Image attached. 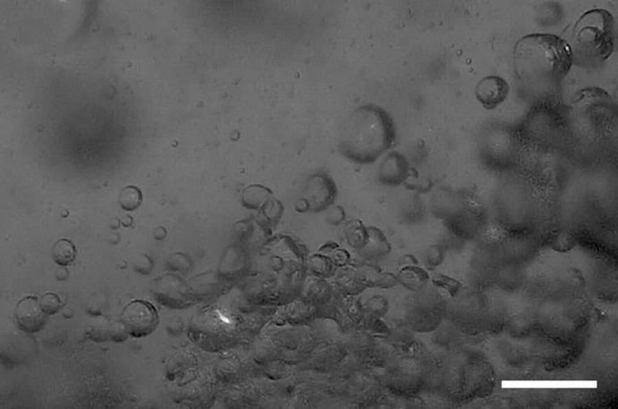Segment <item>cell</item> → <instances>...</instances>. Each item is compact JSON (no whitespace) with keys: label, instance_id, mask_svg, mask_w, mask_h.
Masks as SVG:
<instances>
[{"label":"cell","instance_id":"f546056e","mask_svg":"<svg viewBox=\"0 0 618 409\" xmlns=\"http://www.w3.org/2000/svg\"><path fill=\"white\" fill-rule=\"evenodd\" d=\"M133 266L139 274L147 275L152 272L153 262L147 256H140L135 258Z\"/></svg>","mask_w":618,"mask_h":409},{"label":"cell","instance_id":"2e32d148","mask_svg":"<svg viewBox=\"0 0 618 409\" xmlns=\"http://www.w3.org/2000/svg\"><path fill=\"white\" fill-rule=\"evenodd\" d=\"M397 278L398 283L414 292L424 289L430 280L428 272L415 265L404 266L399 272Z\"/></svg>","mask_w":618,"mask_h":409},{"label":"cell","instance_id":"44dd1931","mask_svg":"<svg viewBox=\"0 0 618 409\" xmlns=\"http://www.w3.org/2000/svg\"><path fill=\"white\" fill-rule=\"evenodd\" d=\"M310 268L318 278L329 276L333 272V262L328 257L315 256L309 261Z\"/></svg>","mask_w":618,"mask_h":409},{"label":"cell","instance_id":"7c38bea8","mask_svg":"<svg viewBox=\"0 0 618 409\" xmlns=\"http://www.w3.org/2000/svg\"><path fill=\"white\" fill-rule=\"evenodd\" d=\"M368 241L365 247L359 251L360 254L369 261L382 259L391 252V245L379 229L375 227H368Z\"/></svg>","mask_w":618,"mask_h":409},{"label":"cell","instance_id":"cb8c5ba5","mask_svg":"<svg viewBox=\"0 0 618 409\" xmlns=\"http://www.w3.org/2000/svg\"><path fill=\"white\" fill-rule=\"evenodd\" d=\"M434 285L441 287L446 290L452 296H455L459 293L461 285L459 281L454 278L446 276V275L439 274L433 278Z\"/></svg>","mask_w":618,"mask_h":409},{"label":"cell","instance_id":"5bb4252c","mask_svg":"<svg viewBox=\"0 0 618 409\" xmlns=\"http://www.w3.org/2000/svg\"><path fill=\"white\" fill-rule=\"evenodd\" d=\"M244 375V364L235 355L224 357L216 364V377L226 384H235V382L241 381Z\"/></svg>","mask_w":618,"mask_h":409},{"label":"cell","instance_id":"484cf974","mask_svg":"<svg viewBox=\"0 0 618 409\" xmlns=\"http://www.w3.org/2000/svg\"><path fill=\"white\" fill-rule=\"evenodd\" d=\"M277 349L271 343H260L256 349V360L259 364L274 360V355H277Z\"/></svg>","mask_w":618,"mask_h":409},{"label":"cell","instance_id":"7402d4cb","mask_svg":"<svg viewBox=\"0 0 618 409\" xmlns=\"http://www.w3.org/2000/svg\"><path fill=\"white\" fill-rule=\"evenodd\" d=\"M39 304L41 309L48 316L57 314L62 307V303L58 296L50 292L41 296Z\"/></svg>","mask_w":618,"mask_h":409},{"label":"cell","instance_id":"4dcf8cb0","mask_svg":"<svg viewBox=\"0 0 618 409\" xmlns=\"http://www.w3.org/2000/svg\"><path fill=\"white\" fill-rule=\"evenodd\" d=\"M182 324L179 322H173L167 326V330L171 335H179L182 331Z\"/></svg>","mask_w":618,"mask_h":409},{"label":"cell","instance_id":"6da1fadb","mask_svg":"<svg viewBox=\"0 0 618 409\" xmlns=\"http://www.w3.org/2000/svg\"><path fill=\"white\" fill-rule=\"evenodd\" d=\"M516 75L529 91L548 93L558 87L573 65L569 43L555 34L526 35L514 48Z\"/></svg>","mask_w":618,"mask_h":409},{"label":"cell","instance_id":"1f68e13d","mask_svg":"<svg viewBox=\"0 0 618 409\" xmlns=\"http://www.w3.org/2000/svg\"><path fill=\"white\" fill-rule=\"evenodd\" d=\"M166 230H165L164 228L159 227L155 230V232H153V236H155L156 239L162 240L166 236Z\"/></svg>","mask_w":618,"mask_h":409},{"label":"cell","instance_id":"f1b7e54d","mask_svg":"<svg viewBox=\"0 0 618 409\" xmlns=\"http://www.w3.org/2000/svg\"><path fill=\"white\" fill-rule=\"evenodd\" d=\"M87 336L89 339L96 342H106L111 340L109 338V329L102 327H96V326H90L87 328Z\"/></svg>","mask_w":618,"mask_h":409},{"label":"cell","instance_id":"52a82bcc","mask_svg":"<svg viewBox=\"0 0 618 409\" xmlns=\"http://www.w3.org/2000/svg\"><path fill=\"white\" fill-rule=\"evenodd\" d=\"M153 294L159 304L173 309H183L195 303L188 284L175 275H165L153 283Z\"/></svg>","mask_w":618,"mask_h":409},{"label":"cell","instance_id":"e0dca14e","mask_svg":"<svg viewBox=\"0 0 618 409\" xmlns=\"http://www.w3.org/2000/svg\"><path fill=\"white\" fill-rule=\"evenodd\" d=\"M330 287L319 278L309 280L303 290L302 300L312 305L327 302L330 298Z\"/></svg>","mask_w":618,"mask_h":409},{"label":"cell","instance_id":"ac0fdd59","mask_svg":"<svg viewBox=\"0 0 618 409\" xmlns=\"http://www.w3.org/2000/svg\"><path fill=\"white\" fill-rule=\"evenodd\" d=\"M52 254L53 261L59 266H69L75 262L78 251L75 245L69 239L58 240L53 245Z\"/></svg>","mask_w":618,"mask_h":409},{"label":"cell","instance_id":"ffe728a7","mask_svg":"<svg viewBox=\"0 0 618 409\" xmlns=\"http://www.w3.org/2000/svg\"><path fill=\"white\" fill-rule=\"evenodd\" d=\"M143 195L137 186H129L121 191L118 197V203L121 208L126 212H133L141 206Z\"/></svg>","mask_w":618,"mask_h":409},{"label":"cell","instance_id":"83f0119b","mask_svg":"<svg viewBox=\"0 0 618 409\" xmlns=\"http://www.w3.org/2000/svg\"><path fill=\"white\" fill-rule=\"evenodd\" d=\"M345 218V210L341 206L330 207L325 216V219L332 226H338L344 221Z\"/></svg>","mask_w":618,"mask_h":409},{"label":"cell","instance_id":"4fadbf2b","mask_svg":"<svg viewBox=\"0 0 618 409\" xmlns=\"http://www.w3.org/2000/svg\"><path fill=\"white\" fill-rule=\"evenodd\" d=\"M336 283L342 291L350 295L357 294L369 285L365 274L351 268L342 269L336 275Z\"/></svg>","mask_w":618,"mask_h":409},{"label":"cell","instance_id":"d6986e66","mask_svg":"<svg viewBox=\"0 0 618 409\" xmlns=\"http://www.w3.org/2000/svg\"><path fill=\"white\" fill-rule=\"evenodd\" d=\"M345 236L349 245L360 251L368 241V229L364 226L360 219H353L346 226Z\"/></svg>","mask_w":618,"mask_h":409},{"label":"cell","instance_id":"7a4b0ae2","mask_svg":"<svg viewBox=\"0 0 618 409\" xmlns=\"http://www.w3.org/2000/svg\"><path fill=\"white\" fill-rule=\"evenodd\" d=\"M396 139L392 115L381 107L365 104L354 109L346 120L339 150L351 162L368 165L391 149Z\"/></svg>","mask_w":618,"mask_h":409},{"label":"cell","instance_id":"30bf717a","mask_svg":"<svg viewBox=\"0 0 618 409\" xmlns=\"http://www.w3.org/2000/svg\"><path fill=\"white\" fill-rule=\"evenodd\" d=\"M510 85L503 77L487 76L476 86L475 96L487 111L498 108L507 99Z\"/></svg>","mask_w":618,"mask_h":409},{"label":"cell","instance_id":"8fae6325","mask_svg":"<svg viewBox=\"0 0 618 409\" xmlns=\"http://www.w3.org/2000/svg\"><path fill=\"white\" fill-rule=\"evenodd\" d=\"M183 400H189L195 406H207L214 398V386L212 382L207 379H193L185 384Z\"/></svg>","mask_w":618,"mask_h":409},{"label":"cell","instance_id":"5b68a950","mask_svg":"<svg viewBox=\"0 0 618 409\" xmlns=\"http://www.w3.org/2000/svg\"><path fill=\"white\" fill-rule=\"evenodd\" d=\"M121 322L129 336L140 339L149 336L156 330L159 322V314L149 302L135 300L122 310Z\"/></svg>","mask_w":618,"mask_h":409},{"label":"cell","instance_id":"277c9868","mask_svg":"<svg viewBox=\"0 0 618 409\" xmlns=\"http://www.w3.org/2000/svg\"><path fill=\"white\" fill-rule=\"evenodd\" d=\"M188 335L203 351L216 352L229 349L236 342L238 331L232 322L212 308L201 310L191 319Z\"/></svg>","mask_w":618,"mask_h":409},{"label":"cell","instance_id":"d4e9b609","mask_svg":"<svg viewBox=\"0 0 618 409\" xmlns=\"http://www.w3.org/2000/svg\"><path fill=\"white\" fill-rule=\"evenodd\" d=\"M191 262L189 258L183 254H171L167 260V267L170 271L187 272L190 268Z\"/></svg>","mask_w":618,"mask_h":409},{"label":"cell","instance_id":"9c48e42d","mask_svg":"<svg viewBox=\"0 0 618 409\" xmlns=\"http://www.w3.org/2000/svg\"><path fill=\"white\" fill-rule=\"evenodd\" d=\"M14 317L20 330L30 334L39 333L48 322V316L41 309L39 300L34 296L23 298L17 304Z\"/></svg>","mask_w":618,"mask_h":409},{"label":"cell","instance_id":"3957f363","mask_svg":"<svg viewBox=\"0 0 618 409\" xmlns=\"http://www.w3.org/2000/svg\"><path fill=\"white\" fill-rule=\"evenodd\" d=\"M615 20L605 10L585 12L573 30L571 43L573 64L596 67L610 57L615 48Z\"/></svg>","mask_w":618,"mask_h":409},{"label":"cell","instance_id":"9a60e30c","mask_svg":"<svg viewBox=\"0 0 618 409\" xmlns=\"http://www.w3.org/2000/svg\"><path fill=\"white\" fill-rule=\"evenodd\" d=\"M258 393L255 387L250 384H239L227 390L224 402L230 408H247L255 404L258 400Z\"/></svg>","mask_w":618,"mask_h":409},{"label":"cell","instance_id":"8992f818","mask_svg":"<svg viewBox=\"0 0 618 409\" xmlns=\"http://www.w3.org/2000/svg\"><path fill=\"white\" fill-rule=\"evenodd\" d=\"M336 195V185L332 177L324 173L312 175L307 181L298 210L301 212L309 210L321 212L332 206Z\"/></svg>","mask_w":618,"mask_h":409},{"label":"cell","instance_id":"4316f807","mask_svg":"<svg viewBox=\"0 0 618 409\" xmlns=\"http://www.w3.org/2000/svg\"><path fill=\"white\" fill-rule=\"evenodd\" d=\"M109 338L114 342H124L129 336L128 331L121 320L109 326Z\"/></svg>","mask_w":618,"mask_h":409},{"label":"cell","instance_id":"ba28073f","mask_svg":"<svg viewBox=\"0 0 618 409\" xmlns=\"http://www.w3.org/2000/svg\"><path fill=\"white\" fill-rule=\"evenodd\" d=\"M410 174V163L406 157L393 151L387 153L381 161L377 180L383 186H397L406 182Z\"/></svg>","mask_w":618,"mask_h":409},{"label":"cell","instance_id":"603a6c76","mask_svg":"<svg viewBox=\"0 0 618 409\" xmlns=\"http://www.w3.org/2000/svg\"><path fill=\"white\" fill-rule=\"evenodd\" d=\"M425 265L430 271L439 267L443 261V249L440 245H432L425 253Z\"/></svg>","mask_w":618,"mask_h":409}]
</instances>
